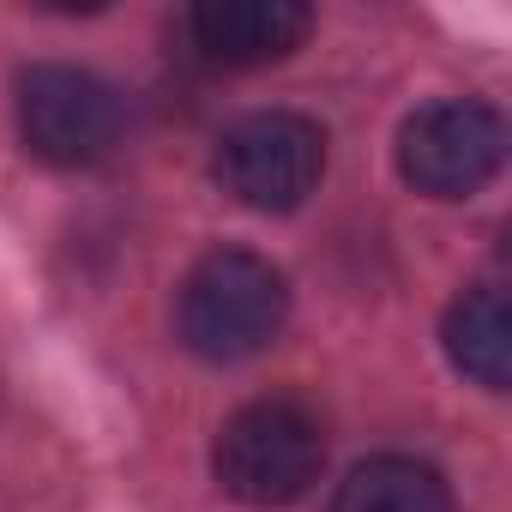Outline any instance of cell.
Here are the masks:
<instances>
[{
    "label": "cell",
    "instance_id": "6da1fadb",
    "mask_svg": "<svg viewBox=\"0 0 512 512\" xmlns=\"http://www.w3.org/2000/svg\"><path fill=\"white\" fill-rule=\"evenodd\" d=\"M181 344L205 362H247L260 356L284 320H290V290L284 272L266 253L247 247H211L181 284Z\"/></svg>",
    "mask_w": 512,
    "mask_h": 512
},
{
    "label": "cell",
    "instance_id": "7a4b0ae2",
    "mask_svg": "<svg viewBox=\"0 0 512 512\" xmlns=\"http://www.w3.org/2000/svg\"><path fill=\"white\" fill-rule=\"evenodd\" d=\"M211 470H217L223 494H235L241 506H296L326 470L320 416L296 398L241 404L217 428Z\"/></svg>",
    "mask_w": 512,
    "mask_h": 512
},
{
    "label": "cell",
    "instance_id": "3957f363",
    "mask_svg": "<svg viewBox=\"0 0 512 512\" xmlns=\"http://www.w3.org/2000/svg\"><path fill=\"white\" fill-rule=\"evenodd\" d=\"M326 175V133L296 109H253L217 139V181L247 211H296Z\"/></svg>",
    "mask_w": 512,
    "mask_h": 512
},
{
    "label": "cell",
    "instance_id": "277c9868",
    "mask_svg": "<svg viewBox=\"0 0 512 512\" xmlns=\"http://www.w3.org/2000/svg\"><path fill=\"white\" fill-rule=\"evenodd\" d=\"M506 163V121L476 97H446L398 127V175L428 199H470Z\"/></svg>",
    "mask_w": 512,
    "mask_h": 512
},
{
    "label": "cell",
    "instance_id": "5b68a950",
    "mask_svg": "<svg viewBox=\"0 0 512 512\" xmlns=\"http://www.w3.org/2000/svg\"><path fill=\"white\" fill-rule=\"evenodd\" d=\"M19 139L55 169H85L121 139V97L85 67H31L19 79Z\"/></svg>",
    "mask_w": 512,
    "mask_h": 512
},
{
    "label": "cell",
    "instance_id": "8992f818",
    "mask_svg": "<svg viewBox=\"0 0 512 512\" xmlns=\"http://www.w3.org/2000/svg\"><path fill=\"white\" fill-rule=\"evenodd\" d=\"M314 13L296 0H205L187 13V37L199 43L205 61L223 67H266L284 61L308 43Z\"/></svg>",
    "mask_w": 512,
    "mask_h": 512
},
{
    "label": "cell",
    "instance_id": "52a82bcc",
    "mask_svg": "<svg viewBox=\"0 0 512 512\" xmlns=\"http://www.w3.org/2000/svg\"><path fill=\"white\" fill-rule=\"evenodd\" d=\"M440 344H446V362L464 380H476L482 392H506V380H512V308H506V290H494V284L464 290L446 308Z\"/></svg>",
    "mask_w": 512,
    "mask_h": 512
},
{
    "label": "cell",
    "instance_id": "ba28073f",
    "mask_svg": "<svg viewBox=\"0 0 512 512\" xmlns=\"http://www.w3.org/2000/svg\"><path fill=\"white\" fill-rule=\"evenodd\" d=\"M332 512H452V488L434 464L404 458V452H380L338 482Z\"/></svg>",
    "mask_w": 512,
    "mask_h": 512
}]
</instances>
